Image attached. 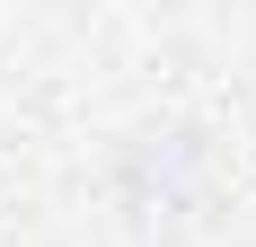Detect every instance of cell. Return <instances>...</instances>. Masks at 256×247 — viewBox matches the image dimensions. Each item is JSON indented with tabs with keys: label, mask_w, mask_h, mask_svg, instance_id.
Listing matches in <instances>:
<instances>
[{
	"label": "cell",
	"mask_w": 256,
	"mask_h": 247,
	"mask_svg": "<svg viewBox=\"0 0 256 247\" xmlns=\"http://www.w3.org/2000/svg\"><path fill=\"white\" fill-rule=\"evenodd\" d=\"M194 168H204V142H194V132H150V142H132V159H124L132 212H177V203L194 194Z\"/></svg>",
	"instance_id": "cell-1"
}]
</instances>
